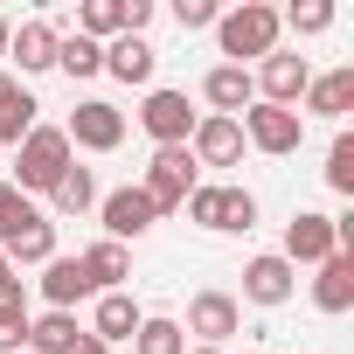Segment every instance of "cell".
<instances>
[{
    "instance_id": "17",
    "label": "cell",
    "mask_w": 354,
    "mask_h": 354,
    "mask_svg": "<svg viewBox=\"0 0 354 354\" xmlns=\"http://www.w3.org/2000/svg\"><path fill=\"white\" fill-rule=\"evenodd\" d=\"M56 21H21L15 35H8V63H21V77H42V70H56Z\"/></svg>"
},
{
    "instance_id": "12",
    "label": "cell",
    "mask_w": 354,
    "mask_h": 354,
    "mask_svg": "<svg viewBox=\"0 0 354 354\" xmlns=\"http://www.w3.org/2000/svg\"><path fill=\"white\" fill-rule=\"evenodd\" d=\"M42 299H49V313H77L84 299H97V285H91V271H84V257H49L42 264Z\"/></svg>"
},
{
    "instance_id": "20",
    "label": "cell",
    "mask_w": 354,
    "mask_h": 354,
    "mask_svg": "<svg viewBox=\"0 0 354 354\" xmlns=\"http://www.w3.org/2000/svg\"><path fill=\"white\" fill-rule=\"evenodd\" d=\"M0 250H8L15 271H21V264H49V257H56V223H49V216H28V223H15L8 236H0Z\"/></svg>"
},
{
    "instance_id": "38",
    "label": "cell",
    "mask_w": 354,
    "mask_h": 354,
    "mask_svg": "<svg viewBox=\"0 0 354 354\" xmlns=\"http://www.w3.org/2000/svg\"><path fill=\"white\" fill-rule=\"evenodd\" d=\"M8 35H15V21H8V15H0V63H8Z\"/></svg>"
},
{
    "instance_id": "23",
    "label": "cell",
    "mask_w": 354,
    "mask_h": 354,
    "mask_svg": "<svg viewBox=\"0 0 354 354\" xmlns=\"http://www.w3.org/2000/svg\"><path fill=\"white\" fill-rule=\"evenodd\" d=\"M49 209H56V216H91V209H97V181H91V167L70 160V174L49 188Z\"/></svg>"
},
{
    "instance_id": "4",
    "label": "cell",
    "mask_w": 354,
    "mask_h": 354,
    "mask_svg": "<svg viewBox=\"0 0 354 354\" xmlns=\"http://www.w3.org/2000/svg\"><path fill=\"white\" fill-rule=\"evenodd\" d=\"M236 125H243V146H257V153H271V160H285V153L306 146V118L285 111V104H250Z\"/></svg>"
},
{
    "instance_id": "11",
    "label": "cell",
    "mask_w": 354,
    "mask_h": 354,
    "mask_svg": "<svg viewBox=\"0 0 354 354\" xmlns=\"http://www.w3.org/2000/svg\"><path fill=\"white\" fill-rule=\"evenodd\" d=\"M97 223H104L111 243H132V236H146L160 216H153V202H146L139 188H111V195H97Z\"/></svg>"
},
{
    "instance_id": "34",
    "label": "cell",
    "mask_w": 354,
    "mask_h": 354,
    "mask_svg": "<svg viewBox=\"0 0 354 354\" xmlns=\"http://www.w3.org/2000/svg\"><path fill=\"white\" fill-rule=\"evenodd\" d=\"M125 8V35H146V21H153V0H118Z\"/></svg>"
},
{
    "instance_id": "25",
    "label": "cell",
    "mask_w": 354,
    "mask_h": 354,
    "mask_svg": "<svg viewBox=\"0 0 354 354\" xmlns=\"http://www.w3.org/2000/svg\"><path fill=\"white\" fill-rule=\"evenodd\" d=\"M132 347H139V354H188V333H181V319L146 313V319H139V333H132Z\"/></svg>"
},
{
    "instance_id": "33",
    "label": "cell",
    "mask_w": 354,
    "mask_h": 354,
    "mask_svg": "<svg viewBox=\"0 0 354 354\" xmlns=\"http://www.w3.org/2000/svg\"><path fill=\"white\" fill-rule=\"evenodd\" d=\"M216 0H174V21H181V28H216Z\"/></svg>"
},
{
    "instance_id": "39",
    "label": "cell",
    "mask_w": 354,
    "mask_h": 354,
    "mask_svg": "<svg viewBox=\"0 0 354 354\" xmlns=\"http://www.w3.org/2000/svg\"><path fill=\"white\" fill-rule=\"evenodd\" d=\"M188 354H223V347H188Z\"/></svg>"
},
{
    "instance_id": "18",
    "label": "cell",
    "mask_w": 354,
    "mask_h": 354,
    "mask_svg": "<svg viewBox=\"0 0 354 354\" xmlns=\"http://www.w3.org/2000/svg\"><path fill=\"white\" fill-rule=\"evenodd\" d=\"M153 70H160V49H153L146 35H111V42H104V77H118V84H153Z\"/></svg>"
},
{
    "instance_id": "40",
    "label": "cell",
    "mask_w": 354,
    "mask_h": 354,
    "mask_svg": "<svg viewBox=\"0 0 354 354\" xmlns=\"http://www.w3.org/2000/svg\"><path fill=\"white\" fill-rule=\"evenodd\" d=\"M21 354H28V347H21Z\"/></svg>"
},
{
    "instance_id": "6",
    "label": "cell",
    "mask_w": 354,
    "mask_h": 354,
    "mask_svg": "<svg viewBox=\"0 0 354 354\" xmlns=\"http://www.w3.org/2000/svg\"><path fill=\"white\" fill-rule=\"evenodd\" d=\"M250 84H257V104H285V111H299V97H306V84H313V63L271 49V56L250 70Z\"/></svg>"
},
{
    "instance_id": "8",
    "label": "cell",
    "mask_w": 354,
    "mask_h": 354,
    "mask_svg": "<svg viewBox=\"0 0 354 354\" xmlns=\"http://www.w3.org/2000/svg\"><path fill=\"white\" fill-rule=\"evenodd\" d=\"M333 250H340V236H333V216H319V209H299V216L285 223V250H278V257H285L292 271H299V264H326Z\"/></svg>"
},
{
    "instance_id": "30",
    "label": "cell",
    "mask_w": 354,
    "mask_h": 354,
    "mask_svg": "<svg viewBox=\"0 0 354 354\" xmlns=\"http://www.w3.org/2000/svg\"><path fill=\"white\" fill-rule=\"evenodd\" d=\"M28 299H0V354H21L28 347Z\"/></svg>"
},
{
    "instance_id": "19",
    "label": "cell",
    "mask_w": 354,
    "mask_h": 354,
    "mask_svg": "<svg viewBox=\"0 0 354 354\" xmlns=\"http://www.w3.org/2000/svg\"><path fill=\"white\" fill-rule=\"evenodd\" d=\"M299 104H306L313 118H347V111H354V63H340V70H326V77H313ZM306 111H299V118H306Z\"/></svg>"
},
{
    "instance_id": "5",
    "label": "cell",
    "mask_w": 354,
    "mask_h": 354,
    "mask_svg": "<svg viewBox=\"0 0 354 354\" xmlns=\"http://www.w3.org/2000/svg\"><path fill=\"white\" fill-rule=\"evenodd\" d=\"M63 139H70V153H77V146H84V153H118V146H125V111L104 104V97H84V104L70 111Z\"/></svg>"
},
{
    "instance_id": "1",
    "label": "cell",
    "mask_w": 354,
    "mask_h": 354,
    "mask_svg": "<svg viewBox=\"0 0 354 354\" xmlns=\"http://www.w3.org/2000/svg\"><path fill=\"white\" fill-rule=\"evenodd\" d=\"M70 139H63V125H35L21 146H15V195H49L63 174H70Z\"/></svg>"
},
{
    "instance_id": "9",
    "label": "cell",
    "mask_w": 354,
    "mask_h": 354,
    "mask_svg": "<svg viewBox=\"0 0 354 354\" xmlns=\"http://www.w3.org/2000/svg\"><path fill=\"white\" fill-rule=\"evenodd\" d=\"M236 326H243V306H236L230 292H216V285H209V292H195V299H188V319H181V333H195L202 347H223Z\"/></svg>"
},
{
    "instance_id": "2",
    "label": "cell",
    "mask_w": 354,
    "mask_h": 354,
    "mask_svg": "<svg viewBox=\"0 0 354 354\" xmlns=\"http://www.w3.org/2000/svg\"><path fill=\"white\" fill-rule=\"evenodd\" d=\"M278 35H285V21H278V8H264V0H243V8H223L216 15V42H223L230 63H243V56L264 63L278 49Z\"/></svg>"
},
{
    "instance_id": "13",
    "label": "cell",
    "mask_w": 354,
    "mask_h": 354,
    "mask_svg": "<svg viewBox=\"0 0 354 354\" xmlns=\"http://www.w3.org/2000/svg\"><path fill=\"white\" fill-rule=\"evenodd\" d=\"M292 292H299V271H292L278 250H257V257L243 264V299H250V306H285Z\"/></svg>"
},
{
    "instance_id": "36",
    "label": "cell",
    "mask_w": 354,
    "mask_h": 354,
    "mask_svg": "<svg viewBox=\"0 0 354 354\" xmlns=\"http://www.w3.org/2000/svg\"><path fill=\"white\" fill-rule=\"evenodd\" d=\"M15 91H21V84H15V70H0V104H8Z\"/></svg>"
},
{
    "instance_id": "7",
    "label": "cell",
    "mask_w": 354,
    "mask_h": 354,
    "mask_svg": "<svg viewBox=\"0 0 354 354\" xmlns=\"http://www.w3.org/2000/svg\"><path fill=\"white\" fill-rule=\"evenodd\" d=\"M195 104H188V91H146V104H139V125L153 132V146H188V132H195Z\"/></svg>"
},
{
    "instance_id": "21",
    "label": "cell",
    "mask_w": 354,
    "mask_h": 354,
    "mask_svg": "<svg viewBox=\"0 0 354 354\" xmlns=\"http://www.w3.org/2000/svg\"><path fill=\"white\" fill-rule=\"evenodd\" d=\"M84 257V271H91V285L97 292H125V278H132V257H125V243H111V236H97L91 250H77Z\"/></svg>"
},
{
    "instance_id": "16",
    "label": "cell",
    "mask_w": 354,
    "mask_h": 354,
    "mask_svg": "<svg viewBox=\"0 0 354 354\" xmlns=\"http://www.w3.org/2000/svg\"><path fill=\"white\" fill-rule=\"evenodd\" d=\"M139 319H146V306L132 299V292H97V313H91V340H104V347H118V340H132L139 333Z\"/></svg>"
},
{
    "instance_id": "29",
    "label": "cell",
    "mask_w": 354,
    "mask_h": 354,
    "mask_svg": "<svg viewBox=\"0 0 354 354\" xmlns=\"http://www.w3.org/2000/svg\"><path fill=\"white\" fill-rule=\"evenodd\" d=\"M223 188H230V181H195V195L181 202V209H188V223H202V230H223Z\"/></svg>"
},
{
    "instance_id": "28",
    "label": "cell",
    "mask_w": 354,
    "mask_h": 354,
    "mask_svg": "<svg viewBox=\"0 0 354 354\" xmlns=\"http://www.w3.org/2000/svg\"><path fill=\"white\" fill-rule=\"evenodd\" d=\"M326 188L354 195V132H333V146H326Z\"/></svg>"
},
{
    "instance_id": "26",
    "label": "cell",
    "mask_w": 354,
    "mask_h": 354,
    "mask_svg": "<svg viewBox=\"0 0 354 354\" xmlns=\"http://www.w3.org/2000/svg\"><path fill=\"white\" fill-rule=\"evenodd\" d=\"M35 111H42V104H35V91H28V84H21V91H15V97H8V104H0V146H21V139H28V132H35V125H42V118H35Z\"/></svg>"
},
{
    "instance_id": "3",
    "label": "cell",
    "mask_w": 354,
    "mask_h": 354,
    "mask_svg": "<svg viewBox=\"0 0 354 354\" xmlns=\"http://www.w3.org/2000/svg\"><path fill=\"white\" fill-rule=\"evenodd\" d=\"M195 153L188 146H153V160H146V181H139V195L153 202V216H174L188 195H195Z\"/></svg>"
},
{
    "instance_id": "24",
    "label": "cell",
    "mask_w": 354,
    "mask_h": 354,
    "mask_svg": "<svg viewBox=\"0 0 354 354\" xmlns=\"http://www.w3.org/2000/svg\"><path fill=\"white\" fill-rule=\"evenodd\" d=\"M56 70H63L70 84H84V77H97V70H104V49H97V42H84V35L70 28V35H56Z\"/></svg>"
},
{
    "instance_id": "32",
    "label": "cell",
    "mask_w": 354,
    "mask_h": 354,
    "mask_svg": "<svg viewBox=\"0 0 354 354\" xmlns=\"http://www.w3.org/2000/svg\"><path fill=\"white\" fill-rule=\"evenodd\" d=\"M28 216H42L28 195H15V181H0V236H8L15 223H28Z\"/></svg>"
},
{
    "instance_id": "37",
    "label": "cell",
    "mask_w": 354,
    "mask_h": 354,
    "mask_svg": "<svg viewBox=\"0 0 354 354\" xmlns=\"http://www.w3.org/2000/svg\"><path fill=\"white\" fill-rule=\"evenodd\" d=\"M77 354H111V347H104V340H91V333H84V340H77Z\"/></svg>"
},
{
    "instance_id": "27",
    "label": "cell",
    "mask_w": 354,
    "mask_h": 354,
    "mask_svg": "<svg viewBox=\"0 0 354 354\" xmlns=\"http://www.w3.org/2000/svg\"><path fill=\"white\" fill-rule=\"evenodd\" d=\"M278 21H285L292 35H326V28H333V0H292Z\"/></svg>"
},
{
    "instance_id": "14",
    "label": "cell",
    "mask_w": 354,
    "mask_h": 354,
    "mask_svg": "<svg viewBox=\"0 0 354 354\" xmlns=\"http://www.w3.org/2000/svg\"><path fill=\"white\" fill-rule=\"evenodd\" d=\"M202 97H209V111H216V118H243V111L257 104V84H250V70H243V63H216V70L202 77Z\"/></svg>"
},
{
    "instance_id": "22",
    "label": "cell",
    "mask_w": 354,
    "mask_h": 354,
    "mask_svg": "<svg viewBox=\"0 0 354 354\" xmlns=\"http://www.w3.org/2000/svg\"><path fill=\"white\" fill-rule=\"evenodd\" d=\"M77 340H84L77 313H42V319H28V354H77Z\"/></svg>"
},
{
    "instance_id": "31",
    "label": "cell",
    "mask_w": 354,
    "mask_h": 354,
    "mask_svg": "<svg viewBox=\"0 0 354 354\" xmlns=\"http://www.w3.org/2000/svg\"><path fill=\"white\" fill-rule=\"evenodd\" d=\"M223 230H257V195L250 188H223Z\"/></svg>"
},
{
    "instance_id": "10",
    "label": "cell",
    "mask_w": 354,
    "mask_h": 354,
    "mask_svg": "<svg viewBox=\"0 0 354 354\" xmlns=\"http://www.w3.org/2000/svg\"><path fill=\"white\" fill-rule=\"evenodd\" d=\"M188 153H195V167H236V160H243V125L202 111L195 132H188Z\"/></svg>"
},
{
    "instance_id": "35",
    "label": "cell",
    "mask_w": 354,
    "mask_h": 354,
    "mask_svg": "<svg viewBox=\"0 0 354 354\" xmlns=\"http://www.w3.org/2000/svg\"><path fill=\"white\" fill-rule=\"evenodd\" d=\"M0 299H21V271L8 264V250H0Z\"/></svg>"
},
{
    "instance_id": "15",
    "label": "cell",
    "mask_w": 354,
    "mask_h": 354,
    "mask_svg": "<svg viewBox=\"0 0 354 354\" xmlns=\"http://www.w3.org/2000/svg\"><path fill=\"white\" fill-rule=\"evenodd\" d=\"M313 306H319L326 319L354 313V257H347V250H333L326 264H313Z\"/></svg>"
}]
</instances>
